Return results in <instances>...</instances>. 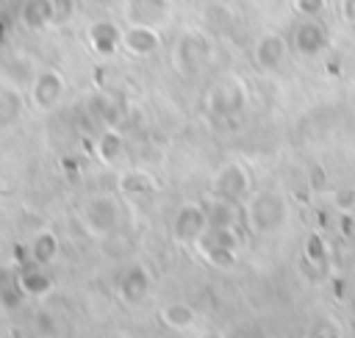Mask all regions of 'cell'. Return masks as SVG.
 <instances>
[{
	"instance_id": "obj_11",
	"label": "cell",
	"mask_w": 355,
	"mask_h": 338,
	"mask_svg": "<svg viewBox=\"0 0 355 338\" xmlns=\"http://www.w3.org/2000/svg\"><path fill=\"white\" fill-rule=\"evenodd\" d=\"M150 272L141 266V263H133L128 272H125V277H122V283H119V296L125 299V302H130V305H136V302H141L144 296H147V291H150Z\"/></svg>"
},
{
	"instance_id": "obj_24",
	"label": "cell",
	"mask_w": 355,
	"mask_h": 338,
	"mask_svg": "<svg viewBox=\"0 0 355 338\" xmlns=\"http://www.w3.org/2000/svg\"><path fill=\"white\" fill-rule=\"evenodd\" d=\"M344 17L355 22V0H344Z\"/></svg>"
},
{
	"instance_id": "obj_10",
	"label": "cell",
	"mask_w": 355,
	"mask_h": 338,
	"mask_svg": "<svg viewBox=\"0 0 355 338\" xmlns=\"http://www.w3.org/2000/svg\"><path fill=\"white\" fill-rule=\"evenodd\" d=\"M286 50H288V42L280 33L269 30L255 42V64L261 69H277L286 58Z\"/></svg>"
},
{
	"instance_id": "obj_6",
	"label": "cell",
	"mask_w": 355,
	"mask_h": 338,
	"mask_svg": "<svg viewBox=\"0 0 355 338\" xmlns=\"http://www.w3.org/2000/svg\"><path fill=\"white\" fill-rule=\"evenodd\" d=\"M172 58H175V66H178L183 75H194V72L205 64V58H208V42H205L202 36L186 33V36L175 44Z\"/></svg>"
},
{
	"instance_id": "obj_13",
	"label": "cell",
	"mask_w": 355,
	"mask_h": 338,
	"mask_svg": "<svg viewBox=\"0 0 355 338\" xmlns=\"http://www.w3.org/2000/svg\"><path fill=\"white\" fill-rule=\"evenodd\" d=\"M19 19L31 30H42L50 22H55V6L53 0H25L19 8Z\"/></svg>"
},
{
	"instance_id": "obj_3",
	"label": "cell",
	"mask_w": 355,
	"mask_h": 338,
	"mask_svg": "<svg viewBox=\"0 0 355 338\" xmlns=\"http://www.w3.org/2000/svg\"><path fill=\"white\" fill-rule=\"evenodd\" d=\"M247 222L252 224V230L266 233L275 230L283 222V199L275 191H261L250 199L247 205Z\"/></svg>"
},
{
	"instance_id": "obj_4",
	"label": "cell",
	"mask_w": 355,
	"mask_h": 338,
	"mask_svg": "<svg viewBox=\"0 0 355 338\" xmlns=\"http://www.w3.org/2000/svg\"><path fill=\"white\" fill-rule=\"evenodd\" d=\"M205 230H208V211L202 205L186 202L178 208L175 222H172V233L180 244H194Z\"/></svg>"
},
{
	"instance_id": "obj_23",
	"label": "cell",
	"mask_w": 355,
	"mask_h": 338,
	"mask_svg": "<svg viewBox=\"0 0 355 338\" xmlns=\"http://www.w3.org/2000/svg\"><path fill=\"white\" fill-rule=\"evenodd\" d=\"M294 8L302 17H319L324 8V0H294Z\"/></svg>"
},
{
	"instance_id": "obj_17",
	"label": "cell",
	"mask_w": 355,
	"mask_h": 338,
	"mask_svg": "<svg viewBox=\"0 0 355 338\" xmlns=\"http://www.w3.org/2000/svg\"><path fill=\"white\" fill-rule=\"evenodd\" d=\"M94 150H97V158H100L103 163H116L119 155L125 152V139H122V133H119L116 127H105V130L100 133Z\"/></svg>"
},
{
	"instance_id": "obj_18",
	"label": "cell",
	"mask_w": 355,
	"mask_h": 338,
	"mask_svg": "<svg viewBox=\"0 0 355 338\" xmlns=\"http://www.w3.org/2000/svg\"><path fill=\"white\" fill-rule=\"evenodd\" d=\"M161 321L169 327V330H189L197 324V310L186 302H172L161 310Z\"/></svg>"
},
{
	"instance_id": "obj_15",
	"label": "cell",
	"mask_w": 355,
	"mask_h": 338,
	"mask_svg": "<svg viewBox=\"0 0 355 338\" xmlns=\"http://www.w3.org/2000/svg\"><path fill=\"white\" fill-rule=\"evenodd\" d=\"M58 258V235L53 230H39L31 238V260L36 266H50Z\"/></svg>"
},
{
	"instance_id": "obj_9",
	"label": "cell",
	"mask_w": 355,
	"mask_h": 338,
	"mask_svg": "<svg viewBox=\"0 0 355 338\" xmlns=\"http://www.w3.org/2000/svg\"><path fill=\"white\" fill-rule=\"evenodd\" d=\"M327 44V33L316 17H305L294 30V47L300 55H316Z\"/></svg>"
},
{
	"instance_id": "obj_21",
	"label": "cell",
	"mask_w": 355,
	"mask_h": 338,
	"mask_svg": "<svg viewBox=\"0 0 355 338\" xmlns=\"http://www.w3.org/2000/svg\"><path fill=\"white\" fill-rule=\"evenodd\" d=\"M22 111V100L17 91H8V89H0V130L8 127L11 122H17Z\"/></svg>"
},
{
	"instance_id": "obj_22",
	"label": "cell",
	"mask_w": 355,
	"mask_h": 338,
	"mask_svg": "<svg viewBox=\"0 0 355 338\" xmlns=\"http://www.w3.org/2000/svg\"><path fill=\"white\" fill-rule=\"evenodd\" d=\"M305 255H308V260H324V241L319 238V235H308V241H305Z\"/></svg>"
},
{
	"instance_id": "obj_20",
	"label": "cell",
	"mask_w": 355,
	"mask_h": 338,
	"mask_svg": "<svg viewBox=\"0 0 355 338\" xmlns=\"http://www.w3.org/2000/svg\"><path fill=\"white\" fill-rule=\"evenodd\" d=\"M197 247L202 249V258L216 266V269H230L236 263V249H227V247H219V244H211L208 238H197Z\"/></svg>"
},
{
	"instance_id": "obj_8",
	"label": "cell",
	"mask_w": 355,
	"mask_h": 338,
	"mask_svg": "<svg viewBox=\"0 0 355 338\" xmlns=\"http://www.w3.org/2000/svg\"><path fill=\"white\" fill-rule=\"evenodd\" d=\"M86 39H89V44H92L94 53L111 55V53L119 47V42H122V30H119L116 22H111V19H94V22L86 28Z\"/></svg>"
},
{
	"instance_id": "obj_14",
	"label": "cell",
	"mask_w": 355,
	"mask_h": 338,
	"mask_svg": "<svg viewBox=\"0 0 355 338\" xmlns=\"http://www.w3.org/2000/svg\"><path fill=\"white\" fill-rule=\"evenodd\" d=\"M17 291H19L22 296L39 299V296H44V294L53 291V280L42 272V266H31V269L19 272V277H17Z\"/></svg>"
},
{
	"instance_id": "obj_1",
	"label": "cell",
	"mask_w": 355,
	"mask_h": 338,
	"mask_svg": "<svg viewBox=\"0 0 355 338\" xmlns=\"http://www.w3.org/2000/svg\"><path fill=\"white\" fill-rule=\"evenodd\" d=\"M80 222L94 238H105L119 224V202L111 194H94L83 202Z\"/></svg>"
},
{
	"instance_id": "obj_19",
	"label": "cell",
	"mask_w": 355,
	"mask_h": 338,
	"mask_svg": "<svg viewBox=\"0 0 355 338\" xmlns=\"http://www.w3.org/2000/svg\"><path fill=\"white\" fill-rule=\"evenodd\" d=\"M128 11H130L133 22L155 25V22L166 19V0H130Z\"/></svg>"
},
{
	"instance_id": "obj_16",
	"label": "cell",
	"mask_w": 355,
	"mask_h": 338,
	"mask_svg": "<svg viewBox=\"0 0 355 338\" xmlns=\"http://www.w3.org/2000/svg\"><path fill=\"white\" fill-rule=\"evenodd\" d=\"M119 191L128 194V197H147L155 191V180L150 172H141V169H133V172H122L119 180H116Z\"/></svg>"
},
{
	"instance_id": "obj_12",
	"label": "cell",
	"mask_w": 355,
	"mask_h": 338,
	"mask_svg": "<svg viewBox=\"0 0 355 338\" xmlns=\"http://www.w3.org/2000/svg\"><path fill=\"white\" fill-rule=\"evenodd\" d=\"M211 108L216 114H239L244 108V91L239 80H225L211 91Z\"/></svg>"
},
{
	"instance_id": "obj_2",
	"label": "cell",
	"mask_w": 355,
	"mask_h": 338,
	"mask_svg": "<svg viewBox=\"0 0 355 338\" xmlns=\"http://www.w3.org/2000/svg\"><path fill=\"white\" fill-rule=\"evenodd\" d=\"M64 91H67L64 75H61L58 69H42V72L33 78L28 97H31V105H33V108L50 111V108H55V105L64 100Z\"/></svg>"
},
{
	"instance_id": "obj_7",
	"label": "cell",
	"mask_w": 355,
	"mask_h": 338,
	"mask_svg": "<svg viewBox=\"0 0 355 338\" xmlns=\"http://www.w3.org/2000/svg\"><path fill=\"white\" fill-rule=\"evenodd\" d=\"M247 188H250V175L239 163L222 166L216 172V177H214V194L216 197H225V199H233L236 202V199H241L247 194Z\"/></svg>"
},
{
	"instance_id": "obj_5",
	"label": "cell",
	"mask_w": 355,
	"mask_h": 338,
	"mask_svg": "<svg viewBox=\"0 0 355 338\" xmlns=\"http://www.w3.org/2000/svg\"><path fill=\"white\" fill-rule=\"evenodd\" d=\"M119 47H125L130 55L136 58H147L153 55L158 47H161V33L155 30V25H147V22H133L122 30V42Z\"/></svg>"
},
{
	"instance_id": "obj_25",
	"label": "cell",
	"mask_w": 355,
	"mask_h": 338,
	"mask_svg": "<svg viewBox=\"0 0 355 338\" xmlns=\"http://www.w3.org/2000/svg\"><path fill=\"white\" fill-rule=\"evenodd\" d=\"M349 202H355V194H349V191H341V194H338V205H341V208H347Z\"/></svg>"
}]
</instances>
